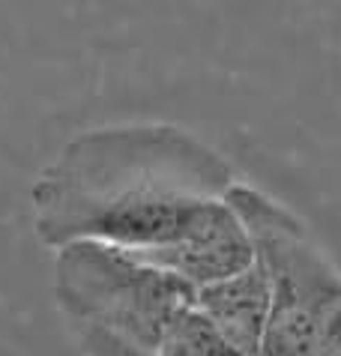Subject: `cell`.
<instances>
[{
    "instance_id": "5b68a950",
    "label": "cell",
    "mask_w": 341,
    "mask_h": 356,
    "mask_svg": "<svg viewBox=\"0 0 341 356\" xmlns=\"http://www.w3.org/2000/svg\"><path fill=\"white\" fill-rule=\"evenodd\" d=\"M195 305L239 356L260 353L273 296H269V282L257 261L230 279L195 291Z\"/></svg>"
},
{
    "instance_id": "52a82bcc",
    "label": "cell",
    "mask_w": 341,
    "mask_h": 356,
    "mask_svg": "<svg viewBox=\"0 0 341 356\" xmlns=\"http://www.w3.org/2000/svg\"><path fill=\"white\" fill-rule=\"evenodd\" d=\"M312 356H341V293L329 302V309L320 318Z\"/></svg>"
},
{
    "instance_id": "6da1fadb",
    "label": "cell",
    "mask_w": 341,
    "mask_h": 356,
    "mask_svg": "<svg viewBox=\"0 0 341 356\" xmlns=\"http://www.w3.org/2000/svg\"><path fill=\"white\" fill-rule=\"evenodd\" d=\"M237 183L225 156L183 126H99L75 135L39 171L33 227L54 252L69 243L150 252Z\"/></svg>"
},
{
    "instance_id": "3957f363",
    "label": "cell",
    "mask_w": 341,
    "mask_h": 356,
    "mask_svg": "<svg viewBox=\"0 0 341 356\" xmlns=\"http://www.w3.org/2000/svg\"><path fill=\"white\" fill-rule=\"evenodd\" d=\"M228 204L252 236L255 261L273 296L257 356H312L320 318L341 293V270L320 249L308 225L273 195L237 183L228 192Z\"/></svg>"
},
{
    "instance_id": "277c9868",
    "label": "cell",
    "mask_w": 341,
    "mask_h": 356,
    "mask_svg": "<svg viewBox=\"0 0 341 356\" xmlns=\"http://www.w3.org/2000/svg\"><path fill=\"white\" fill-rule=\"evenodd\" d=\"M135 254L170 273L192 291L230 279L255 264L252 236L228 197L198 210L168 245Z\"/></svg>"
},
{
    "instance_id": "7a4b0ae2",
    "label": "cell",
    "mask_w": 341,
    "mask_h": 356,
    "mask_svg": "<svg viewBox=\"0 0 341 356\" xmlns=\"http://www.w3.org/2000/svg\"><path fill=\"white\" fill-rule=\"evenodd\" d=\"M54 300L81 356H159L195 291L102 243H69L54 258Z\"/></svg>"
},
{
    "instance_id": "8992f818",
    "label": "cell",
    "mask_w": 341,
    "mask_h": 356,
    "mask_svg": "<svg viewBox=\"0 0 341 356\" xmlns=\"http://www.w3.org/2000/svg\"><path fill=\"white\" fill-rule=\"evenodd\" d=\"M159 356H239L222 339V332L198 312L192 302L170 326L168 339L159 348Z\"/></svg>"
}]
</instances>
